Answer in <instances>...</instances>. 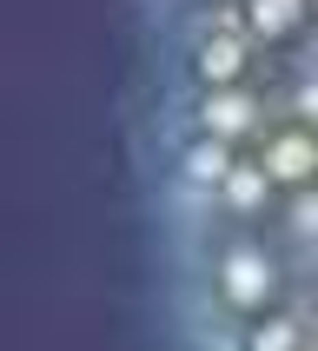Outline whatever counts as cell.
<instances>
[{"label": "cell", "instance_id": "7a4b0ae2", "mask_svg": "<svg viewBox=\"0 0 318 351\" xmlns=\"http://www.w3.org/2000/svg\"><path fill=\"white\" fill-rule=\"evenodd\" d=\"M245 66H252V34L245 27L193 34V80L199 86H245Z\"/></svg>", "mask_w": 318, "mask_h": 351}, {"label": "cell", "instance_id": "6da1fadb", "mask_svg": "<svg viewBox=\"0 0 318 351\" xmlns=\"http://www.w3.org/2000/svg\"><path fill=\"white\" fill-rule=\"evenodd\" d=\"M265 126V99L252 86H199L193 99V133H212V139H252Z\"/></svg>", "mask_w": 318, "mask_h": 351}, {"label": "cell", "instance_id": "3957f363", "mask_svg": "<svg viewBox=\"0 0 318 351\" xmlns=\"http://www.w3.org/2000/svg\"><path fill=\"white\" fill-rule=\"evenodd\" d=\"M245 14V34H265V40H285L298 20L312 14V0H238Z\"/></svg>", "mask_w": 318, "mask_h": 351}]
</instances>
